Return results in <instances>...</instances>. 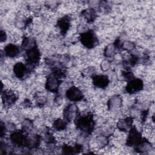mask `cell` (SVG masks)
<instances>
[{
    "instance_id": "1",
    "label": "cell",
    "mask_w": 155,
    "mask_h": 155,
    "mask_svg": "<svg viewBox=\"0 0 155 155\" xmlns=\"http://www.w3.org/2000/svg\"><path fill=\"white\" fill-rule=\"evenodd\" d=\"M76 125L82 131L90 133L93 130L94 126L92 116L87 115L79 117L76 121Z\"/></svg>"
},
{
    "instance_id": "2",
    "label": "cell",
    "mask_w": 155,
    "mask_h": 155,
    "mask_svg": "<svg viewBox=\"0 0 155 155\" xmlns=\"http://www.w3.org/2000/svg\"><path fill=\"white\" fill-rule=\"evenodd\" d=\"M81 41L82 44L88 48H93L97 43V38L92 31H86L81 34Z\"/></svg>"
},
{
    "instance_id": "3",
    "label": "cell",
    "mask_w": 155,
    "mask_h": 155,
    "mask_svg": "<svg viewBox=\"0 0 155 155\" xmlns=\"http://www.w3.org/2000/svg\"><path fill=\"white\" fill-rule=\"evenodd\" d=\"M27 61L30 65H36L39 62L40 53L38 48L36 45L27 49L26 51Z\"/></svg>"
},
{
    "instance_id": "4",
    "label": "cell",
    "mask_w": 155,
    "mask_h": 155,
    "mask_svg": "<svg viewBox=\"0 0 155 155\" xmlns=\"http://www.w3.org/2000/svg\"><path fill=\"white\" fill-rule=\"evenodd\" d=\"M142 137L140 133L134 127L131 128L130 134L128 135L127 145L128 146H134L138 145L142 141Z\"/></svg>"
},
{
    "instance_id": "5",
    "label": "cell",
    "mask_w": 155,
    "mask_h": 155,
    "mask_svg": "<svg viewBox=\"0 0 155 155\" xmlns=\"http://www.w3.org/2000/svg\"><path fill=\"white\" fill-rule=\"evenodd\" d=\"M143 88V82L139 79H131L127 84L125 90L131 94L136 93L142 90Z\"/></svg>"
},
{
    "instance_id": "6",
    "label": "cell",
    "mask_w": 155,
    "mask_h": 155,
    "mask_svg": "<svg viewBox=\"0 0 155 155\" xmlns=\"http://www.w3.org/2000/svg\"><path fill=\"white\" fill-rule=\"evenodd\" d=\"M67 98L71 101H79L83 98V94L81 91L76 87H71L66 93Z\"/></svg>"
},
{
    "instance_id": "7",
    "label": "cell",
    "mask_w": 155,
    "mask_h": 155,
    "mask_svg": "<svg viewBox=\"0 0 155 155\" xmlns=\"http://www.w3.org/2000/svg\"><path fill=\"white\" fill-rule=\"evenodd\" d=\"M59 79L57 76H49L47 78L46 84H45V87L46 88L51 91V92H54L56 93L58 91L59 86Z\"/></svg>"
},
{
    "instance_id": "8",
    "label": "cell",
    "mask_w": 155,
    "mask_h": 155,
    "mask_svg": "<svg viewBox=\"0 0 155 155\" xmlns=\"http://www.w3.org/2000/svg\"><path fill=\"white\" fill-rule=\"evenodd\" d=\"M10 139L12 143L18 146L26 145L27 138L24 136L22 131H16L11 134Z\"/></svg>"
},
{
    "instance_id": "9",
    "label": "cell",
    "mask_w": 155,
    "mask_h": 155,
    "mask_svg": "<svg viewBox=\"0 0 155 155\" xmlns=\"http://www.w3.org/2000/svg\"><path fill=\"white\" fill-rule=\"evenodd\" d=\"M93 84L99 88H105L109 84V80L106 76L97 75L93 77Z\"/></svg>"
},
{
    "instance_id": "10",
    "label": "cell",
    "mask_w": 155,
    "mask_h": 155,
    "mask_svg": "<svg viewBox=\"0 0 155 155\" xmlns=\"http://www.w3.org/2000/svg\"><path fill=\"white\" fill-rule=\"evenodd\" d=\"M2 99L5 104L10 105L15 102L16 100V96L13 91L7 90L2 93Z\"/></svg>"
},
{
    "instance_id": "11",
    "label": "cell",
    "mask_w": 155,
    "mask_h": 155,
    "mask_svg": "<svg viewBox=\"0 0 155 155\" xmlns=\"http://www.w3.org/2000/svg\"><path fill=\"white\" fill-rule=\"evenodd\" d=\"M78 108L76 105L71 104L68 105L64 111V116L65 119L68 121L71 120L76 115Z\"/></svg>"
},
{
    "instance_id": "12",
    "label": "cell",
    "mask_w": 155,
    "mask_h": 155,
    "mask_svg": "<svg viewBox=\"0 0 155 155\" xmlns=\"http://www.w3.org/2000/svg\"><path fill=\"white\" fill-rule=\"evenodd\" d=\"M20 52L19 48L12 44H10L7 45L4 48V53L5 54L10 58H15L16 57Z\"/></svg>"
},
{
    "instance_id": "13",
    "label": "cell",
    "mask_w": 155,
    "mask_h": 155,
    "mask_svg": "<svg viewBox=\"0 0 155 155\" xmlns=\"http://www.w3.org/2000/svg\"><path fill=\"white\" fill-rule=\"evenodd\" d=\"M27 68L21 62L16 63L13 67V71L15 76L18 78H22L27 73Z\"/></svg>"
},
{
    "instance_id": "14",
    "label": "cell",
    "mask_w": 155,
    "mask_h": 155,
    "mask_svg": "<svg viewBox=\"0 0 155 155\" xmlns=\"http://www.w3.org/2000/svg\"><path fill=\"white\" fill-rule=\"evenodd\" d=\"M58 26L62 33H66L70 26V19L68 16H64L58 22Z\"/></svg>"
},
{
    "instance_id": "15",
    "label": "cell",
    "mask_w": 155,
    "mask_h": 155,
    "mask_svg": "<svg viewBox=\"0 0 155 155\" xmlns=\"http://www.w3.org/2000/svg\"><path fill=\"white\" fill-rule=\"evenodd\" d=\"M131 123L132 119L130 117H127L126 119L120 120L117 124V127L120 130L127 131L131 127Z\"/></svg>"
},
{
    "instance_id": "16",
    "label": "cell",
    "mask_w": 155,
    "mask_h": 155,
    "mask_svg": "<svg viewBox=\"0 0 155 155\" xmlns=\"http://www.w3.org/2000/svg\"><path fill=\"white\" fill-rule=\"evenodd\" d=\"M82 15L88 22L93 21L96 17L95 11L93 8H88L84 10L82 12Z\"/></svg>"
},
{
    "instance_id": "17",
    "label": "cell",
    "mask_w": 155,
    "mask_h": 155,
    "mask_svg": "<svg viewBox=\"0 0 155 155\" xmlns=\"http://www.w3.org/2000/svg\"><path fill=\"white\" fill-rule=\"evenodd\" d=\"M121 104V99L117 96H116L111 99L109 101V107L110 109H116L120 107Z\"/></svg>"
},
{
    "instance_id": "18",
    "label": "cell",
    "mask_w": 155,
    "mask_h": 155,
    "mask_svg": "<svg viewBox=\"0 0 155 155\" xmlns=\"http://www.w3.org/2000/svg\"><path fill=\"white\" fill-rule=\"evenodd\" d=\"M67 126V122L62 119H57L53 124V127L57 130H64Z\"/></svg>"
},
{
    "instance_id": "19",
    "label": "cell",
    "mask_w": 155,
    "mask_h": 155,
    "mask_svg": "<svg viewBox=\"0 0 155 155\" xmlns=\"http://www.w3.org/2000/svg\"><path fill=\"white\" fill-rule=\"evenodd\" d=\"M114 46L113 44H110L108 45V47L106 48L105 51V56L107 57H111L114 54Z\"/></svg>"
},
{
    "instance_id": "20",
    "label": "cell",
    "mask_w": 155,
    "mask_h": 155,
    "mask_svg": "<svg viewBox=\"0 0 155 155\" xmlns=\"http://www.w3.org/2000/svg\"><path fill=\"white\" fill-rule=\"evenodd\" d=\"M123 45H124V47L127 50H132L133 48L134 47L133 44L130 42H125Z\"/></svg>"
},
{
    "instance_id": "21",
    "label": "cell",
    "mask_w": 155,
    "mask_h": 155,
    "mask_svg": "<svg viewBox=\"0 0 155 155\" xmlns=\"http://www.w3.org/2000/svg\"><path fill=\"white\" fill-rule=\"evenodd\" d=\"M1 41L3 42V41H5V39H6V35H5V33L2 30H1Z\"/></svg>"
}]
</instances>
